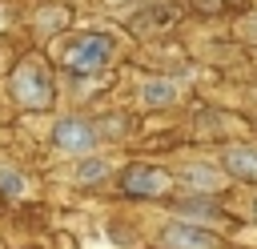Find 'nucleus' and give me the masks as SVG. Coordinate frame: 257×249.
Wrapping results in <instances>:
<instances>
[{
	"label": "nucleus",
	"mask_w": 257,
	"mask_h": 249,
	"mask_svg": "<svg viewBox=\"0 0 257 249\" xmlns=\"http://www.w3.org/2000/svg\"><path fill=\"white\" fill-rule=\"evenodd\" d=\"M104 4H124V0H104Z\"/></svg>",
	"instance_id": "f8f14e48"
},
{
	"label": "nucleus",
	"mask_w": 257,
	"mask_h": 249,
	"mask_svg": "<svg viewBox=\"0 0 257 249\" xmlns=\"http://www.w3.org/2000/svg\"><path fill=\"white\" fill-rule=\"evenodd\" d=\"M185 185H189L193 193H217V189H225L229 181H225V173L213 169V165H189V169H185Z\"/></svg>",
	"instance_id": "0eeeda50"
},
{
	"label": "nucleus",
	"mask_w": 257,
	"mask_h": 249,
	"mask_svg": "<svg viewBox=\"0 0 257 249\" xmlns=\"http://www.w3.org/2000/svg\"><path fill=\"white\" fill-rule=\"evenodd\" d=\"M120 185H124L128 193H137V197H161V193L169 189V173L157 169V165H128Z\"/></svg>",
	"instance_id": "39448f33"
},
{
	"label": "nucleus",
	"mask_w": 257,
	"mask_h": 249,
	"mask_svg": "<svg viewBox=\"0 0 257 249\" xmlns=\"http://www.w3.org/2000/svg\"><path fill=\"white\" fill-rule=\"evenodd\" d=\"M56 60H60L68 72H100V68L112 60V40H108L104 32H80V36H68V40H60Z\"/></svg>",
	"instance_id": "f257e3e1"
},
{
	"label": "nucleus",
	"mask_w": 257,
	"mask_h": 249,
	"mask_svg": "<svg viewBox=\"0 0 257 249\" xmlns=\"http://www.w3.org/2000/svg\"><path fill=\"white\" fill-rule=\"evenodd\" d=\"M0 189H4L8 197H24V193H28V185H24V177H20L16 169H0Z\"/></svg>",
	"instance_id": "9b49d317"
},
{
	"label": "nucleus",
	"mask_w": 257,
	"mask_h": 249,
	"mask_svg": "<svg viewBox=\"0 0 257 249\" xmlns=\"http://www.w3.org/2000/svg\"><path fill=\"white\" fill-rule=\"evenodd\" d=\"M12 96L24 108H48L52 104V80L36 60H20L12 72Z\"/></svg>",
	"instance_id": "f03ea898"
},
{
	"label": "nucleus",
	"mask_w": 257,
	"mask_h": 249,
	"mask_svg": "<svg viewBox=\"0 0 257 249\" xmlns=\"http://www.w3.org/2000/svg\"><path fill=\"white\" fill-rule=\"evenodd\" d=\"M161 245L165 249H221L217 233H209L205 225H189V221H173L161 229Z\"/></svg>",
	"instance_id": "20e7f679"
},
{
	"label": "nucleus",
	"mask_w": 257,
	"mask_h": 249,
	"mask_svg": "<svg viewBox=\"0 0 257 249\" xmlns=\"http://www.w3.org/2000/svg\"><path fill=\"white\" fill-rule=\"evenodd\" d=\"M173 100H177V84H173V80L153 76V80L141 84V104H145V108H165V104H173Z\"/></svg>",
	"instance_id": "6e6552de"
},
{
	"label": "nucleus",
	"mask_w": 257,
	"mask_h": 249,
	"mask_svg": "<svg viewBox=\"0 0 257 249\" xmlns=\"http://www.w3.org/2000/svg\"><path fill=\"white\" fill-rule=\"evenodd\" d=\"M108 173H112V165H108L104 157H92V153H88V157L72 169V181H76V185H100Z\"/></svg>",
	"instance_id": "1a4fd4ad"
},
{
	"label": "nucleus",
	"mask_w": 257,
	"mask_h": 249,
	"mask_svg": "<svg viewBox=\"0 0 257 249\" xmlns=\"http://www.w3.org/2000/svg\"><path fill=\"white\" fill-rule=\"evenodd\" d=\"M253 221H257V205H253Z\"/></svg>",
	"instance_id": "ddd939ff"
},
{
	"label": "nucleus",
	"mask_w": 257,
	"mask_h": 249,
	"mask_svg": "<svg viewBox=\"0 0 257 249\" xmlns=\"http://www.w3.org/2000/svg\"><path fill=\"white\" fill-rule=\"evenodd\" d=\"M52 145L68 157H88L96 149V129L84 116H60L52 125Z\"/></svg>",
	"instance_id": "7ed1b4c3"
},
{
	"label": "nucleus",
	"mask_w": 257,
	"mask_h": 249,
	"mask_svg": "<svg viewBox=\"0 0 257 249\" xmlns=\"http://www.w3.org/2000/svg\"><path fill=\"white\" fill-rule=\"evenodd\" d=\"M221 161H225V173L257 181V145H229Z\"/></svg>",
	"instance_id": "423d86ee"
},
{
	"label": "nucleus",
	"mask_w": 257,
	"mask_h": 249,
	"mask_svg": "<svg viewBox=\"0 0 257 249\" xmlns=\"http://www.w3.org/2000/svg\"><path fill=\"white\" fill-rule=\"evenodd\" d=\"M64 24H68V8H60V4H48V8L36 12V28H40V32H56V28H64Z\"/></svg>",
	"instance_id": "9d476101"
}]
</instances>
